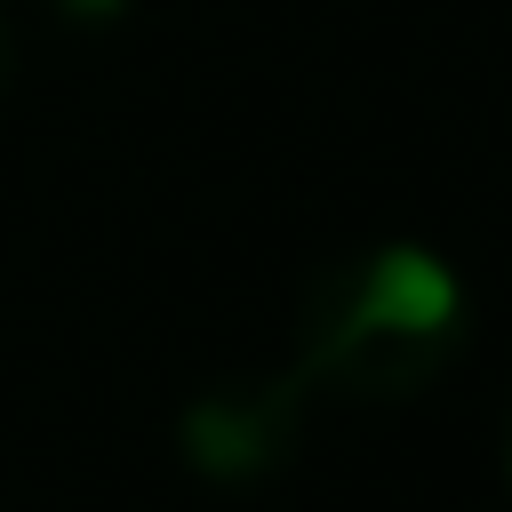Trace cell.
Here are the masks:
<instances>
[{
	"instance_id": "6da1fadb",
	"label": "cell",
	"mask_w": 512,
	"mask_h": 512,
	"mask_svg": "<svg viewBox=\"0 0 512 512\" xmlns=\"http://www.w3.org/2000/svg\"><path fill=\"white\" fill-rule=\"evenodd\" d=\"M456 352V280L424 248H376L360 272H336L312 296L296 376L352 400H400L432 384Z\"/></svg>"
},
{
	"instance_id": "3957f363",
	"label": "cell",
	"mask_w": 512,
	"mask_h": 512,
	"mask_svg": "<svg viewBox=\"0 0 512 512\" xmlns=\"http://www.w3.org/2000/svg\"><path fill=\"white\" fill-rule=\"evenodd\" d=\"M72 8H112V0H72Z\"/></svg>"
},
{
	"instance_id": "7a4b0ae2",
	"label": "cell",
	"mask_w": 512,
	"mask_h": 512,
	"mask_svg": "<svg viewBox=\"0 0 512 512\" xmlns=\"http://www.w3.org/2000/svg\"><path fill=\"white\" fill-rule=\"evenodd\" d=\"M304 376H272V384H224V392H200L184 416H176V448L192 472L208 480H264L288 448H296V424H304Z\"/></svg>"
}]
</instances>
